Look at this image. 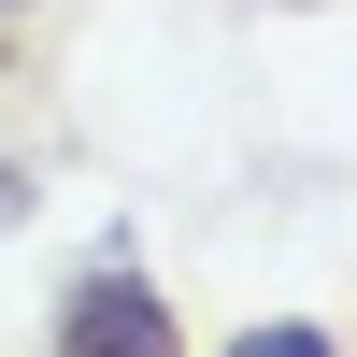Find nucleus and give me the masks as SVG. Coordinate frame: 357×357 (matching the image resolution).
<instances>
[{
	"instance_id": "3",
	"label": "nucleus",
	"mask_w": 357,
	"mask_h": 357,
	"mask_svg": "<svg viewBox=\"0 0 357 357\" xmlns=\"http://www.w3.org/2000/svg\"><path fill=\"white\" fill-rule=\"evenodd\" d=\"M15 215H29V172H15V158H0V229H15Z\"/></svg>"
},
{
	"instance_id": "1",
	"label": "nucleus",
	"mask_w": 357,
	"mask_h": 357,
	"mask_svg": "<svg viewBox=\"0 0 357 357\" xmlns=\"http://www.w3.org/2000/svg\"><path fill=\"white\" fill-rule=\"evenodd\" d=\"M43 357H186V314L158 301V272L100 257V272L57 286V343H43Z\"/></svg>"
},
{
	"instance_id": "2",
	"label": "nucleus",
	"mask_w": 357,
	"mask_h": 357,
	"mask_svg": "<svg viewBox=\"0 0 357 357\" xmlns=\"http://www.w3.org/2000/svg\"><path fill=\"white\" fill-rule=\"evenodd\" d=\"M229 357H343V343H329V329H314V314H257V329H243V343H229Z\"/></svg>"
},
{
	"instance_id": "4",
	"label": "nucleus",
	"mask_w": 357,
	"mask_h": 357,
	"mask_svg": "<svg viewBox=\"0 0 357 357\" xmlns=\"http://www.w3.org/2000/svg\"><path fill=\"white\" fill-rule=\"evenodd\" d=\"M0 15H29V0H0Z\"/></svg>"
}]
</instances>
